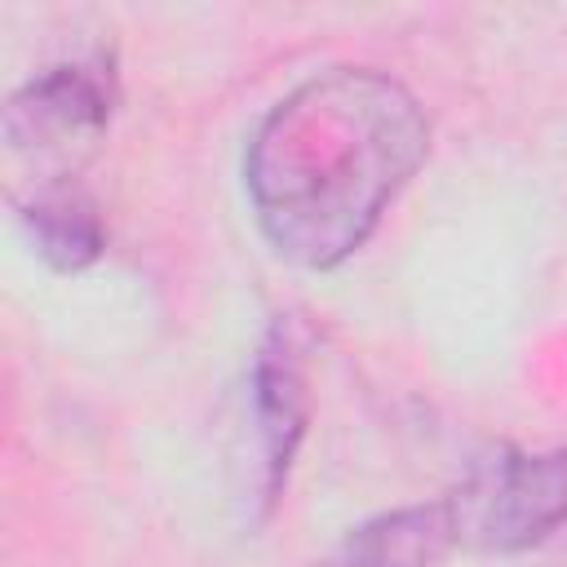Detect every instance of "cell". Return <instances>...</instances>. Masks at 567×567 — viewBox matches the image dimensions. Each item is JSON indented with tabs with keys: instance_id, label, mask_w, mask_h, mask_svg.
Segmentation results:
<instances>
[{
	"instance_id": "obj_5",
	"label": "cell",
	"mask_w": 567,
	"mask_h": 567,
	"mask_svg": "<svg viewBox=\"0 0 567 567\" xmlns=\"http://www.w3.org/2000/svg\"><path fill=\"white\" fill-rule=\"evenodd\" d=\"M456 549L447 501L381 509L341 532L310 567H439Z\"/></svg>"
},
{
	"instance_id": "obj_2",
	"label": "cell",
	"mask_w": 567,
	"mask_h": 567,
	"mask_svg": "<svg viewBox=\"0 0 567 567\" xmlns=\"http://www.w3.org/2000/svg\"><path fill=\"white\" fill-rule=\"evenodd\" d=\"M456 545L483 554H527L567 527V447H492L443 496Z\"/></svg>"
},
{
	"instance_id": "obj_3",
	"label": "cell",
	"mask_w": 567,
	"mask_h": 567,
	"mask_svg": "<svg viewBox=\"0 0 567 567\" xmlns=\"http://www.w3.org/2000/svg\"><path fill=\"white\" fill-rule=\"evenodd\" d=\"M310 425V372L306 341L288 315H279L248 363L244 377V447H239V501L252 523H261L292 474L297 447Z\"/></svg>"
},
{
	"instance_id": "obj_4",
	"label": "cell",
	"mask_w": 567,
	"mask_h": 567,
	"mask_svg": "<svg viewBox=\"0 0 567 567\" xmlns=\"http://www.w3.org/2000/svg\"><path fill=\"white\" fill-rule=\"evenodd\" d=\"M120 106L115 62L106 53H84L44 66L27 84H18L4 102L0 133L9 151H66L106 133Z\"/></svg>"
},
{
	"instance_id": "obj_1",
	"label": "cell",
	"mask_w": 567,
	"mask_h": 567,
	"mask_svg": "<svg viewBox=\"0 0 567 567\" xmlns=\"http://www.w3.org/2000/svg\"><path fill=\"white\" fill-rule=\"evenodd\" d=\"M425 151L430 124L403 80L377 66H323L248 133L244 195L275 257L332 270L372 239Z\"/></svg>"
},
{
	"instance_id": "obj_7",
	"label": "cell",
	"mask_w": 567,
	"mask_h": 567,
	"mask_svg": "<svg viewBox=\"0 0 567 567\" xmlns=\"http://www.w3.org/2000/svg\"><path fill=\"white\" fill-rule=\"evenodd\" d=\"M554 567H567V545H563V549L554 554Z\"/></svg>"
},
{
	"instance_id": "obj_6",
	"label": "cell",
	"mask_w": 567,
	"mask_h": 567,
	"mask_svg": "<svg viewBox=\"0 0 567 567\" xmlns=\"http://www.w3.org/2000/svg\"><path fill=\"white\" fill-rule=\"evenodd\" d=\"M18 221L31 239V248L62 275L89 270L106 252V221L89 186L58 173L18 199Z\"/></svg>"
}]
</instances>
